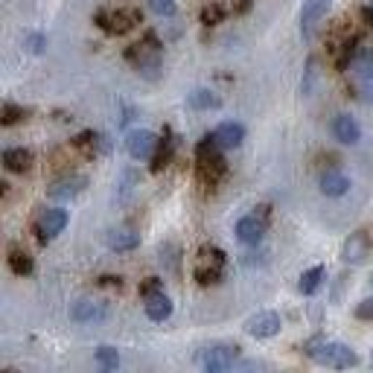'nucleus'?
<instances>
[{"label":"nucleus","instance_id":"nucleus-7","mask_svg":"<svg viewBox=\"0 0 373 373\" xmlns=\"http://www.w3.org/2000/svg\"><path fill=\"white\" fill-rule=\"evenodd\" d=\"M158 146H161V140L152 131H146V129L131 131L126 137V149H129V155H131L134 161H149V158H155V149H158Z\"/></svg>","mask_w":373,"mask_h":373},{"label":"nucleus","instance_id":"nucleus-5","mask_svg":"<svg viewBox=\"0 0 373 373\" xmlns=\"http://www.w3.org/2000/svg\"><path fill=\"white\" fill-rule=\"evenodd\" d=\"M240 356V347H228V344H216V347H204L202 350V367L210 370V373H222V370H230L233 362Z\"/></svg>","mask_w":373,"mask_h":373},{"label":"nucleus","instance_id":"nucleus-28","mask_svg":"<svg viewBox=\"0 0 373 373\" xmlns=\"http://www.w3.org/2000/svg\"><path fill=\"white\" fill-rule=\"evenodd\" d=\"M27 117L24 108H18V105H4V117H0V123L4 126H15V123H21Z\"/></svg>","mask_w":373,"mask_h":373},{"label":"nucleus","instance_id":"nucleus-21","mask_svg":"<svg viewBox=\"0 0 373 373\" xmlns=\"http://www.w3.org/2000/svg\"><path fill=\"white\" fill-rule=\"evenodd\" d=\"M353 70H356L362 79H370L373 76V50L370 47H362V50H356V55H353Z\"/></svg>","mask_w":373,"mask_h":373},{"label":"nucleus","instance_id":"nucleus-22","mask_svg":"<svg viewBox=\"0 0 373 373\" xmlns=\"http://www.w3.org/2000/svg\"><path fill=\"white\" fill-rule=\"evenodd\" d=\"M172 152H175V140L166 134L164 140H161V146H158V155L152 158V172H161V169H166L169 166V161H172Z\"/></svg>","mask_w":373,"mask_h":373},{"label":"nucleus","instance_id":"nucleus-4","mask_svg":"<svg viewBox=\"0 0 373 373\" xmlns=\"http://www.w3.org/2000/svg\"><path fill=\"white\" fill-rule=\"evenodd\" d=\"M370 251H373V233L367 228H362V230L347 237V242L341 248V260L350 263V266H362L370 257Z\"/></svg>","mask_w":373,"mask_h":373},{"label":"nucleus","instance_id":"nucleus-24","mask_svg":"<svg viewBox=\"0 0 373 373\" xmlns=\"http://www.w3.org/2000/svg\"><path fill=\"white\" fill-rule=\"evenodd\" d=\"M195 280H199L202 286H216L222 280V274H225V268H213V266H202V263H195Z\"/></svg>","mask_w":373,"mask_h":373},{"label":"nucleus","instance_id":"nucleus-11","mask_svg":"<svg viewBox=\"0 0 373 373\" xmlns=\"http://www.w3.org/2000/svg\"><path fill=\"white\" fill-rule=\"evenodd\" d=\"M332 134H336L339 143H347V146H356L362 140V129L350 114H339L336 120H332Z\"/></svg>","mask_w":373,"mask_h":373},{"label":"nucleus","instance_id":"nucleus-18","mask_svg":"<svg viewBox=\"0 0 373 373\" xmlns=\"http://www.w3.org/2000/svg\"><path fill=\"white\" fill-rule=\"evenodd\" d=\"M137 245H140V233L134 230H111L108 233V248L111 251H134Z\"/></svg>","mask_w":373,"mask_h":373},{"label":"nucleus","instance_id":"nucleus-1","mask_svg":"<svg viewBox=\"0 0 373 373\" xmlns=\"http://www.w3.org/2000/svg\"><path fill=\"white\" fill-rule=\"evenodd\" d=\"M195 166H199V181L202 187H216L222 178H225V172H228V164L222 158V146L216 143V137L213 134H204L199 146H195Z\"/></svg>","mask_w":373,"mask_h":373},{"label":"nucleus","instance_id":"nucleus-26","mask_svg":"<svg viewBox=\"0 0 373 373\" xmlns=\"http://www.w3.org/2000/svg\"><path fill=\"white\" fill-rule=\"evenodd\" d=\"M96 365H100L103 370H117V367H120V353H117V347H100V350H96Z\"/></svg>","mask_w":373,"mask_h":373},{"label":"nucleus","instance_id":"nucleus-3","mask_svg":"<svg viewBox=\"0 0 373 373\" xmlns=\"http://www.w3.org/2000/svg\"><path fill=\"white\" fill-rule=\"evenodd\" d=\"M93 21H96V27L111 35H126L137 24H143V15H140V9H100Z\"/></svg>","mask_w":373,"mask_h":373},{"label":"nucleus","instance_id":"nucleus-30","mask_svg":"<svg viewBox=\"0 0 373 373\" xmlns=\"http://www.w3.org/2000/svg\"><path fill=\"white\" fill-rule=\"evenodd\" d=\"M158 292H164V280H161V277H149V280L140 286V294H143V298H149V294H158Z\"/></svg>","mask_w":373,"mask_h":373},{"label":"nucleus","instance_id":"nucleus-34","mask_svg":"<svg viewBox=\"0 0 373 373\" xmlns=\"http://www.w3.org/2000/svg\"><path fill=\"white\" fill-rule=\"evenodd\" d=\"M100 286H108V289H114V286H117V289H120V286H123V280H120V277H103V280H100Z\"/></svg>","mask_w":373,"mask_h":373},{"label":"nucleus","instance_id":"nucleus-16","mask_svg":"<svg viewBox=\"0 0 373 373\" xmlns=\"http://www.w3.org/2000/svg\"><path fill=\"white\" fill-rule=\"evenodd\" d=\"M70 318L79 321V324L103 321V318H105V306H103V303H93V301H79V303L70 309Z\"/></svg>","mask_w":373,"mask_h":373},{"label":"nucleus","instance_id":"nucleus-29","mask_svg":"<svg viewBox=\"0 0 373 373\" xmlns=\"http://www.w3.org/2000/svg\"><path fill=\"white\" fill-rule=\"evenodd\" d=\"M149 6L155 15H164V18L175 15V0H149Z\"/></svg>","mask_w":373,"mask_h":373},{"label":"nucleus","instance_id":"nucleus-33","mask_svg":"<svg viewBox=\"0 0 373 373\" xmlns=\"http://www.w3.org/2000/svg\"><path fill=\"white\" fill-rule=\"evenodd\" d=\"M251 9V0H233V12L237 15H245Z\"/></svg>","mask_w":373,"mask_h":373},{"label":"nucleus","instance_id":"nucleus-10","mask_svg":"<svg viewBox=\"0 0 373 373\" xmlns=\"http://www.w3.org/2000/svg\"><path fill=\"white\" fill-rule=\"evenodd\" d=\"M332 0H303V9H301V30L303 35H312L315 27L324 21V15L329 12Z\"/></svg>","mask_w":373,"mask_h":373},{"label":"nucleus","instance_id":"nucleus-27","mask_svg":"<svg viewBox=\"0 0 373 373\" xmlns=\"http://www.w3.org/2000/svg\"><path fill=\"white\" fill-rule=\"evenodd\" d=\"M222 18H225V9H222L219 4H210V6L202 9V24H207V27L222 24Z\"/></svg>","mask_w":373,"mask_h":373},{"label":"nucleus","instance_id":"nucleus-14","mask_svg":"<svg viewBox=\"0 0 373 373\" xmlns=\"http://www.w3.org/2000/svg\"><path fill=\"white\" fill-rule=\"evenodd\" d=\"M4 166L9 172H30L32 169V152L24 149V146H18V149H6L4 152Z\"/></svg>","mask_w":373,"mask_h":373},{"label":"nucleus","instance_id":"nucleus-32","mask_svg":"<svg viewBox=\"0 0 373 373\" xmlns=\"http://www.w3.org/2000/svg\"><path fill=\"white\" fill-rule=\"evenodd\" d=\"M30 50L32 53H41L44 50V38L41 35H30Z\"/></svg>","mask_w":373,"mask_h":373},{"label":"nucleus","instance_id":"nucleus-35","mask_svg":"<svg viewBox=\"0 0 373 373\" xmlns=\"http://www.w3.org/2000/svg\"><path fill=\"white\" fill-rule=\"evenodd\" d=\"M362 18H365L367 27H373V6H365V9H362Z\"/></svg>","mask_w":373,"mask_h":373},{"label":"nucleus","instance_id":"nucleus-19","mask_svg":"<svg viewBox=\"0 0 373 373\" xmlns=\"http://www.w3.org/2000/svg\"><path fill=\"white\" fill-rule=\"evenodd\" d=\"M9 268L18 274V277H27V274H32V257H30L24 248L12 245L9 248Z\"/></svg>","mask_w":373,"mask_h":373},{"label":"nucleus","instance_id":"nucleus-17","mask_svg":"<svg viewBox=\"0 0 373 373\" xmlns=\"http://www.w3.org/2000/svg\"><path fill=\"white\" fill-rule=\"evenodd\" d=\"M85 184H88V181L82 178V175H67V178L55 181V184L50 187V195H53V199H73L76 192H82Z\"/></svg>","mask_w":373,"mask_h":373},{"label":"nucleus","instance_id":"nucleus-20","mask_svg":"<svg viewBox=\"0 0 373 373\" xmlns=\"http://www.w3.org/2000/svg\"><path fill=\"white\" fill-rule=\"evenodd\" d=\"M187 103H190V108H199V111H210V108H219V105H222L219 96H216L213 91H204V88L192 91V93L187 96Z\"/></svg>","mask_w":373,"mask_h":373},{"label":"nucleus","instance_id":"nucleus-31","mask_svg":"<svg viewBox=\"0 0 373 373\" xmlns=\"http://www.w3.org/2000/svg\"><path fill=\"white\" fill-rule=\"evenodd\" d=\"M356 318H362V321H373V298H367V301H362V303L356 306Z\"/></svg>","mask_w":373,"mask_h":373},{"label":"nucleus","instance_id":"nucleus-13","mask_svg":"<svg viewBox=\"0 0 373 373\" xmlns=\"http://www.w3.org/2000/svg\"><path fill=\"white\" fill-rule=\"evenodd\" d=\"M146 303H143V309H146V315L152 318V321H166L169 315H172V301L166 298L164 292H158V294H149V298H143Z\"/></svg>","mask_w":373,"mask_h":373},{"label":"nucleus","instance_id":"nucleus-6","mask_svg":"<svg viewBox=\"0 0 373 373\" xmlns=\"http://www.w3.org/2000/svg\"><path fill=\"white\" fill-rule=\"evenodd\" d=\"M67 228V210H58V207H50L38 216V225H35V233H38V242H50L53 237H58Z\"/></svg>","mask_w":373,"mask_h":373},{"label":"nucleus","instance_id":"nucleus-25","mask_svg":"<svg viewBox=\"0 0 373 373\" xmlns=\"http://www.w3.org/2000/svg\"><path fill=\"white\" fill-rule=\"evenodd\" d=\"M199 263L202 266H213V268H225V251L222 248H213V245H204L199 251Z\"/></svg>","mask_w":373,"mask_h":373},{"label":"nucleus","instance_id":"nucleus-15","mask_svg":"<svg viewBox=\"0 0 373 373\" xmlns=\"http://www.w3.org/2000/svg\"><path fill=\"white\" fill-rule=\"evenodd\" d=\"M347 190H350V178H347V175H341L336 169H329V172L321 175V192L329 195V199H339V195H344Z\"/></svg>","mask_w":373,"mask_h":373},{"label":"nucleus","instance_id":"nucleus-12","mask_svg":"<svg viewBox=\"0 0 373 373\" xmlns=\"http://www.w3.org/2000/svg\"><path fill=\"white\" fill-rule=\"evenodd\" d=\"M216 143H219L222 149H237L242 140H245V129L240 123H222L219 129L213 131Z\"/></svg>","mask_w":373,"mask_h":373},{"label":"nucleus","instance_id":"nucleus-8","mask_svg":"<svg viewBox=\"0 0 373 373\" xmlns=\"http://www.w3.org/2000/svg\"><path fill=\"white\" fill-rule=\"evenodd\" d=\"M280 327H283V321L277 312H257V315H251L245 321V332L251 339H271L280 332Z\"/></svg>","mask_w":373,"mask_h":373},{"label":"nucleus","instance_id":"nucleus-36","mask_svg":"<svg viewBox=\"0 0 373 373\" xmlns=\"http://www.w3.org/2000/svg\"><path fill=\"white\" fill-rule=\"evenodd\" d=\"M370 362H373V356H370Z\"/></svg>","mask_w":373,"mask_h":373},{"label":"nucleus","instance_id":"nucleus-9","mask_svg":"<svg viewBox=\"0 0 373 373\" xmlns=\"http://www.w3.org/2000/svg\"><path fill=\"white\" fill-rule=\"evenodd\" d=\"M266 237V216L263 213H251V216H242L237 222V240L245 242V245H257L263 242Z\"/></svg>","mask_w":373,"mask_h":373},{"label":"nucleus","instance_id":"nucleus-23","mask_svg":"<svg viewBox=\"0 0 373 373\" xmlns=\"http://www.w3.org/2000/svg\"><path fill=\"white\" fill-rule=\"evenodd\" d=\"M321 280H324V268H321V266L303 271V274H301V283H298L301 294H315V289L321 286Z\"/></svg>","mask_w":373,"mask_h":373},{"label":"nucleus","instance_id":"nucleus-2","mask_svg":"<svg viewBox=\"0 0 373 373\" xmlns=\"http://www.w3.org/2000/svg\"><path fill=\"white\" fill-rule=\"evenodd\" d=\"M306 353H309V356L315 359L318 365L336 367V370H347V367H356V365H359V356H356V353H353L347 344H339V341H312Z\"/></svg>","mask_w":373,"mask_h":373}]
</instances>
